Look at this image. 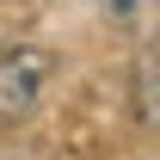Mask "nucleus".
<instances>
[{"label":"nucleus","mask_w":160,"mask_h":160,"mask_svg":"<svg viewBox=\"0 0 160 160\" xmlns=\"http://www.w3.org/2000/svg\"><path fill=\"white\" fill-rule=\"evenodd\" d=\"M105 6V19L111 25H123V31H136V37H148L160 25V0H99Z\"/></svg>","instance_id":"nucleus-2"},{"label":"nucleus","mask_w":160,"mask_h":160,"mask_svg":"<svg viewBox=\"0 0 160 160\" xmlns=\"http://www.w3.org/2000/svg\"><path fill=\"white\" fill-rule=\"evenodd\" d=\"M49 74H56V56L43 43H6L0 49V129H19L25 117H37Z\"/></svg>","instance_id":"nucleus-1"},{"label":"nucleus","mask_w":160,"mask_h":160,"mask_svg":"<svg viewBox=\"0 0 160 160\" xmlns=\"http://www.w3.org/2000/svg\"><path fill=\"white\" fill-rule=\"evenodd\" d=\"M136 111H142V123L160 129V56H148L136 74Z\"/></svg>","instance_id":"nucleus-3"}]
</instances>
